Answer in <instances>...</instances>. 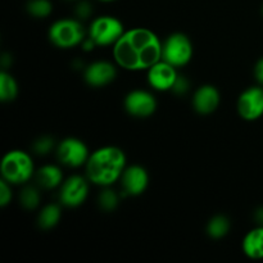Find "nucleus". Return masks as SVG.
I'll return each mask as SVG.
<instances>
[{
    "label": "nucleus",
    "mask_w": 263,
    "mask_h": 263,
    "mask_svg": "<svg viewBox=\"0 0 263 263\" xmlns=\"http://www.w3.org/2000/svg\"><path fill=\"white\" fill-rule=\"evenodd\" d=\"M162 44L163 41L149 28H130L113 45V58L126 71H148L162 59Z\"/></svg>",
    "instance_id": "nucleus-1"
},
{
    "label": "nucleus",
    "mask_w": 263,
    "mask_h": 263,
    "mask_svg": "<svg viewBox=\"0 0 263 263\" xmlns=\"http://www.w3.org/2000/svg\"><path fill=\"white\" fill-rule=\"evenodd\" d=\"M127 167L125 152L115 145L98 148L90 154L85 168L86 177L97 186H112L120 181L123 171Z\"/></svg>",
    "instance_id": "nucleus-2"
},
{
    "label": "nucleus",
    "mask_w": 263,
    "mask_h": 263,
    "mask_svg": "<svg viewBox=\"0 0 263 263\" xmlns=\"http://www.w3.org/2000/svg\"><path fill=\"white\" fill-rule=\"evenodd\" d=\"M2 179L12 185H25L35 176V164L30 154L21 149L9 151L0 164Z\"/></svg>",
    "instance_id": "nucleus-3"
},
{
    "label": "nucleus",
    "mask_w": 263,
    "mask_h": 263,
    "mask_svg": "<svg viewBox=\"0 0 263 263\" xmlns=\"http://www.w3.org/2000/svg\"><path fill=\"white\" fill-rule=\"evenodd\" d=\"M87 32L79 18H61L54 21L48 30V37L59 49H71L81 45Z\"/></svg>",
    "instance_id": "nucleus-4"
},
{
    "label": "nucleus",
    "mask_w": 263,
    "mask_h": 263,
    "mask_svg": "<svg viewBox=\"0 0 263 263\" xmlns=\"http://www.w3.org/2000/svg\"><path fill=\"white\" fill-rule=\"evenodd\" d=\"M126 31L122 21L115 15H99L91 21L87 30V37L95 46H113Z\"/></svg>",
    "instance_id": "nucleus-5"
},
{
    "label": "nucleus",
    "mask_w": 263,
    "mask_h": 263,
    "mask_svg": "<svg viewBox=\"0 0 263 263\" xmlns=\"http://www.w3.org/2000/svg\"><path fill=\"white\" fill-rule=\"evenodd\" d=\"M194 48L189 36L182 32H174L162 44V59L176 68L185 67L193 58Z\"/></svg>",
    "instance_id": "nucleus-6"
},
{
    "label": "nucleus",
    "mask_w": 263,
    "mask_h": 263,
    "mask_svg": "<svg viewBox=\"0 0 263 263\" xmlns=\"http://www.w3.org/2000/svg\"><path fill=\"white\" fill-rule=\"evenodd\" d=\"M57 158L59 163L68 168H80L85 166L90 157L89 148L81 139L69 138L63 139L55 148Z\"/></svg>",
    "instance_id": "nucleus-7"
},
{
    "label": "nucleus",
    "mask_w": 263,
    "mask_h": 263,
    "mask_svg": "<svg viewBox=\"0 0 263 263\" xmlns=\"http://www.w3.org/2000/svg\"><path fill=\"white\" fill-rule=\"evenodd\" d=\"M89 179L81 175H72L59 186V200L68 208L84 204L89 195Z\"/></svg>",
    "instance_id": "nucleus-8"
},
{
    "label": "nucleus",
    "mask_w": 263,
    "mask_h": 263,
    "mask_svg": "<svg viewBox=\"0 0 263 263\" xmlns=\"http://www.w3.org/2000/svg\"><path fill=\"white\" fill-rule=\"evenodd\" d=\"M156 97L153 92L144 89L131 90L123 99L125 110L135 118H148L157 110Z\"/></svg>",
    "instance_id": "nucleus-9"
},
{
    "label": "nucleus",
    "mask_w": 263,
    "mask_h": 263,
    "mask_svg": "<svg viewBox=\"0 0 263 263\" xmlns=\"http://www.w3.org/2000/svg\"><path fill=\"white\" fill-rule=\"evenodd\" d=\"M236 109L244 121H257L263 116V86L254 85L244 90L238 98Z\"/></svg>",
    "instance_id": "nucleus-10"
},
{
    "label": "nucleus",
    "mask_w": 263,
    "mask_h": 263,
    "mask_svg": "<svg viewBox=\"0 0 263 263\" xmlns=\"http://www.w3.org/2000/svg\"><path fill=\"white\" fill-rule=\"evenodd\" d=\"M146 79L149 86L156 91H170L174 89L179 73L176 67L161 59L146 71Z\"/></svg>",
    "instance_id": "nucleus-11"
},
{
    "label": "nucleus",
    "mask_w": 263,
    "mask_h": 263,
    "mask_svg": "<svg viewBox=\"0 0 263 263\" xmlns=\"http://www.w3.org/2000/svg\"><path fill=\"white\" fill-rule=\"evenodd\" d=\"M117 77V64L108 61H95L85 68L84 79L89 86L104 87Z\"/></svg>",
    "instance_id": "nucleus-12"
},
{
    "label": "nucleus",
    "mask_w": 263,
    "mask_h": 263,
    "mask_svg": "<svg viewBox=\"0 0 263 263\" xmlns=\"http://www.w3.org/2000/svg\"><path fill=\"white\" fill-rule=\"evenodd\" d=\"M120 181L126 195L139 197L148 189L149 174L140 164H131L126 167Z\"/></svg>",
    "instance_id": "nucleus-13"
},
{
    "label": "nucleus",
    "mask_w": 263,
    "mask_h": 263,
    "mask_svg": "<svg viewBox=\"0 0 263 263\" xmlns=\"http://www.w3.org/2000/svg\"><path fill=\"white\" fill-rule=\"evenodd\" d=\"M221 94L213 85H202L195 90L193 95L192 104L197 113L202 116L212 115L220 105Z\"/></svg>",
    "instance_id": "nucleus-14"
},
{
    "label": "nucleus",
    "mask_w": 263,
    "mask_h": 263,
    "mask_svg": "<svg viewBox=\"0 0 263 263\" xmlns=\"http://www.w3.org/2000/svg\"><path fill=\"white\" fill-rule=\"evenodd\" d=\"M36 184L40 189L44 190H53L57 189L64 181L63 172L61 167L57 164H44L35 172Z\"/></svg>",
    "instance_id": "nucleus-15"
},
{
    "label": "nucleus",
    "mask_w": 263,
    "mask_h": 263,
    "mask_svg": "<svg viewBox=\"0 0 263 263\" xmlns=\"http://www.w3.org/2000/svg\"><path fill=\"white\" fill-rule=\"evenodd\" d=\"M241 251L248 258L254 261L263 259V225L256 226L244 235Z\"/></svg>",
    "instance_id": "nucleus-16"
},
{
    "label": "nucleus",
    "mask_w": 263,
    "mask_h": 263,
    "mask_svg": "<svg viewBox=\"0 0 263 263\" xmlns=\"http://www.w3.org/2000/svg\"><path fill=\"white\" fill-rule=\"evenodd\" d=\"M62 218V210L55 203H50L41 208L37 215V225L41 230H51L59 223Z\"/></svg>",
    "instance_id": "nucleus-17"
},
{
    "label": "nucleus",
    "mask_w": 263,
    "mask_h": 263,
    "mask_svg": "<svg viewBox=\"0 0 263 263\" xmlns=\"http://www.w3.org/2000/svg\"><path fill=\"white\" fill-rule=\"evenodd\" d=\"M18 92V82L17 80L10 74L9 72H0V100L3 103H10L17 99Z\"/></svg>",
    "instance_id": "nucleus-18"
},
{
    "label": "nucleus",
    "mask_w": 263,
    "mask_h": 263,
    "mask_svg": "<svg viewBox=\"0 0 263 263\" xmlns=\"http://www.w3.org/2000/svg\"><path fill=\"white\" fill-rule=\"evenodd\" d=\"M231 228V222L229 220V217H226L225 215H216L208 221L207 223V234L210 238L218 240V239L225 238L229 234Z\"/></svg>",
    "instance_id": "nucleus-19"
},
{
    "label": "nucleus",
    "mask_w": 263,
    "mask_h": 263,
    "mask_svg": "<svg viewBox=\"0 0 263 263\" xmlns=\"http://www.w3.org/2000/svg\"><path fill=\"white\" fill-rule=\"evenodd\" d=\"M26 10L31 17L44 20V18H48L53 12V3L50 0H27Z\"/></svg>",
    "instance_id": "nucleus-20"
},
{
    "label": "nucleus",
    "mask_w": 263,
    "mask_h": 263,
    "mask_svg": "<svg viewBox=\"0 0 263 263\" xmlns=\"http://www.w3.org/2000/svg\"><path fill=\"white\" fill-rule=\"evenodd\" d=\"M20 202L25 210H36L41 202L40 187L32 186V185H27V186L23 187L20 194Z\"/></svg>",
    "instance_id": "nucleus-21"
},
{
    "label": "nucleus",
    "mask_w": 263,
    "mask_h": 263,
    "mask_svg": "<svg viewBox=\"0 0 263 263\" xmlns=\"http://www.w3.org/2000/svg\"><path fill=\"white\" fill-rule=\"evenodd\" d=\"M118 202V195L115 190L110 189V186L103 187V190L100 192L99 198H98V203H99V207L103 211H107V212H112L117 208Z\"/></svg>",
    "instance_id": "nucleus-22"
},
{
    "label": "nucleus",
    "mask_w": 263,
    "mask_h": 263,
    "mask_svg": "<svg viewBox=\"0 0 263 263\" xmlns=\"http://www.w3.org/2000/svg\"><path fill=\"white\" fill-rule=\"evenodd\" d=\"M33 152L39 156H46V154L50 153L55 146V141L50 136H41L37 140L33 143Z\"/></svg>",
    "instance_id": "nucleus-23"
},
{
    "label": "nucleus",
    "mask_w": 263,
    "mask_h": 263,
    "mask_svg": "<svg viewBox=\"0 0 263 263\" xmlns=\"http://www.w3.org/2000/svg\"><path fill=\"white\" fill-rule=\"evenodd\" d=\"M12 184H9L4 179H2V181H0V205L2 207H7L12 202Z\"/></svg>",
    "instance_id": "nucleus-24"
},
{
    "label": "nucleus",
    "mask_w": 263,
    "mask_h": 263,
    "mask_svg": "<svg viewBox=\"0 0 263 263\" xmlns=\"http://www.w3.org/2000/svg\"><path fill=\"white\" fill-rule=\"evenodd\" d=\"M92 13L91 4L86 0H79L76 5V15L79 20H85V18H89Z\"/></svg>",
    "instance_id": "nucleus-25"
},
{
    "label": "nucleus",
    "mask_w": 263,
    "mask_h": 263,
    "mask_svg": "<svg viewBox=\"0 0 263 263\" xmlns=\"http://www.w3.org/2000/svg\"><path fill=\"white\" fill-rule=\"evenodd\" d=\"M253 74L257 84L263 86V57H261V58L257 61L256 66H254V69H253Z\"/></svg>",
    "instance_id": "nucleus-26"
},
{
    "label": "nucleus",
    "mask_w": 263,
    "mask_h": 263,
    "mask_svg": "<svg viewBox=\"0 0 263 263\" xmlns=\"http://www.w3.org/2000/svg\"><path fill=\"white\" fill-rule=\"evenodd\" d=\"M256 220L258 222V225H263V207L258 208L256 211Z\"/></svg>",
    "instance_id": "nucleus-27"
},
{
    "label": "nucleus",
    "mask_w": 263,
    "mask_h": 263,
    "mask_svg": "<svg viewBox=\"0 0 263 263\" xmlns=\"http://www.w3.org/2000/svg\"><path fill=\"white\" fill-rule=\"evenodd\" d=\"M98 2H102V3H112V2H116V0H98Z\"/></svg>",
    "instance_id": "nucleus-28"
},
{
    "label": "nucleus",
    "mask_w": 263,
    "mask_h": 263,
    "mask_svg": "<svg viewBox=\"0 0 263 263\" xmlns=\"http://www.w3.org/2000/svg\"><path fill=\"white\" fill-rule=\"evenodd\" d=\"M67 2H79V0H67Z\"/></svg>",
    "instance_id": "nucleus-29"
},
{
    "label": "nucleus",
    "mask_w": 263,
    "mask_h": 263,
    "mask_svg": "<svg viewBox=\"0 0 263 263\" xmlns=\"http://www.w3.org/2000/svg\"><path fill=\"white\" fill-rule=\"evenodd\" d=\"M262 15H263V5H262Z\"/></svg>",
    "instance_id": "nucleus-30"
}]
</instances>
